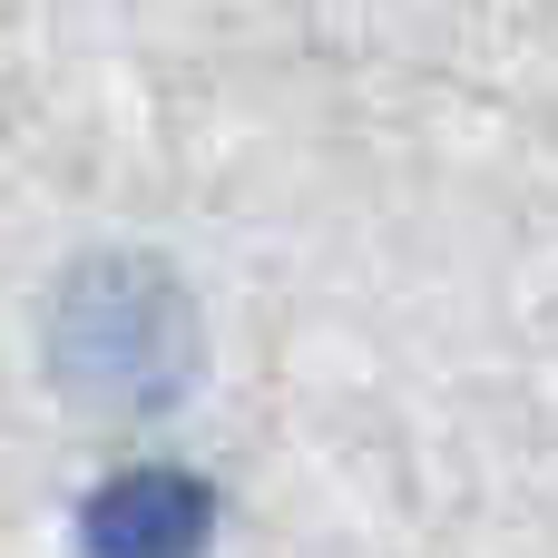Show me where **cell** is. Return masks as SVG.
Masks as SVG:
<instances>
[{
  "label": "cell",
  "mask_w": 558,
  "mask_h": 558,
  "mask_svg": "<svg viewBox=\"0 0 558 558\" xmlns=\"http://www.w3.org/2000/svg\"><path fill=\"white\" fill-rule=\"evenodd\" d=\"M206 530V500L177 481H128L108 500V558H186Z\"/></svg>",
  "instance_id": "6da1fadb"
}]
</instances>
